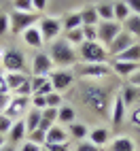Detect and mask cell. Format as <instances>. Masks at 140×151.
Here are the masks:
<instances>
[{"label":"cell","mask_w":140,"mask_h":151,"mask_svg":"<svg viewBox=\"0 0 140 151\" xmlns=\"http://www.w3.org/2000/svg\"><path fill=\"white\" fill-rule=\"evenodd\" d=\"M6 85L9 92H13L15 96H32V85H30V77L26 73H6Z\"/></svg>","instance_id":"8992f818"},{"label":"cell","mask_w":140,"mask_h":151,"mask_svg":"<svg viewBox=\"0 0 140 151\" xmlns=\"http://www.w3.org/2000/svg\"><path fill=\"white\" fill-rule=\"evenodd\" d=\"M45 6H47V0H32V9L38 13V11H45Z\"/></svg>","instance_id":"f6af8a7d"},{"label":"cell","mask_w":140,"mask_h":151,"mask_svg":"<svg viewBox=\"0 0 140 151\" xmlns=\"http://www.w3.org/2000/svg\"><path fill=\"white\" fill-rule=\"evenodd\" d=\"M49 81L53 85V92L62 94V92H66V89H70L74 85L76 75H74L72 68H57V70H53V73L49 75Z\"/></svg>","instance_id":"52a82bcc"},{"label":"cell","mask_w":140,"mask_h":151,"mask_svg":"<svg viewBox=\"0 0 140 151\" xmlns=\"http://www.w3.org/2000/svg\"><path fill=\"white\" fill-rule=\"evenodd\" d=\"M79 98L83 100L87 109H91L98 115H106L108 106L113 104L111 92L96 81H81L79 83Z\"/></svg>","instance_id":"6da1fadb"},{"label":"cell","mask_w":140,"mask_h":151,"mask_svg":"<svg viewBox=\"0 0 140 151\" xmlns=\"http://www.w3.org/2000/svg\"><path fill=\"white\" fill-rule=\"evenodd\" d=\"M30 85H32V94H38V96H49L53 92L49 77H30Z\"/></svg>","instance_id":"ac0fdd59"},{"label":"cell","mask_w":140,"mask_h":151,"mask_svg":"<svg viewBox=\"0 0 140 151\" xmlns=\"http://www.w3.org/2000/svg\"><path fill=\"white\" fill-rule=\"evenodd\" d=\"M66 140H70L68 136V130L66 126H59V124H53L51 130L47 132V145H55V143H66Z\"/></svg>","instance_id":"d6986e66"},{"label":"cell","mask_w":140,"mask_h":151,"mask_svg":"<svg viewBox=\"0 0 140 151\" xmlns=\"http://www.w3.org/2000/svg\"><path fill=\"white\" fill-rule=\"evenodd\" d=\"M41 151H49V149H47V147H41Z\"/></svg>","instance_id":"f907efd6"},{"label":"cell","mask_w":140,"mask_h":151,"mask_svg":"<svg viewBox=\"0 0 140 151\" xmlns=\"http://www.w3.org/2000/svg\"><path fill=\"white\" fill-rule=\"evenodd\" d=\"M2 68L6 73H24L26 70V55L19 49H6L2 53Z\"/></svg>","instance_id":"9c48e42d"},{"label":"cell","mask_w":140,"mask_h":151,"mask_svg":"<svg viewBox=\"0 0 140 151\" xmlns=\"http://www.w3.org/2000/svg\"><path fill=\"white\" fill-rule=\"evenodd\" d=\"M49 151H72V145H70V140L66 143H55V145H45Z\"/></svg>","instance_id":"b9f144b4"},{"label":"cell","mask_w":140,"mask_h":151,"mask_svg":"<svg viewBox=\"0 0 140 151\" xmlns=\"http://www.w3.org/2000/svg\"><path fill=\"white\" fill-rule=\"evenodd\" d=\"M66 130H68L70 140H76V143H81V140H87V136H89V128H87L85 124H81V122L70 124Z\"/></svg>","instance_id":"7402d4cb"},{"label":"cell","mask_w":140,"mask_h":151,"mask_svg":"<svg viewBox=\"0 0 140 151\" xmlns=\"http://www.w3.org/2000/svg\"><path fill=\"white\" fill-rule=\"evenodd\" d=\"M49 58L53 60V64L59 68H74L79 64V53L76 47H72L66 38H57L49 47Z\"/></svg>","instance_id":"7a4b0ae2"},{"label":"cell","mask_w":140,"mask_h":151,"mask_svg":"<svg viewBox=\"0 0 140 151\" xmlns=\"http://www.w3.org/2000/svg\"><path fill=\"white\" fill-rule=\"evenodd\" d=\"M96 11H98V17H100V22H113L115 19V11H113V4H98L96 6Z\"/></svg>","instance_id":"1f68e13d"},{"label":"cell","mask_w":140,"mask_h":151,"mask_svg":"<svg viewBox=\"0 0 140 151\" xmlns=\"http://www.w3.org/2000/svg\"><path fill=\"white\" fill-rule=\"evenodd\" d=\"M79 13H81L83 26H98V24H100V17H98L96 6H85L83 11H79Z\"/></svg>","instance_id":"f1b7e54d"},{"label":"cell","mask_w":140,"mask_h":151,"mask_svg":"<svg viewBox=\"0 0 140 151\" xmlns=\"http://www.w3.org/2000/svg\"><path fill=\"white\" fill-rule=\"evenodd\" d=\"M72 70H74L76 79H81V81H102V79L113 75V68L108 62H104V64H85L83 62V64H76Z\"/></svg>","instance_id":"3957f363"},{"label":"cell","mask_w":140,"mask_h":151,"mask_svg":"<svg viewBox=\"0 0 140 151\" xmlns=\"http://www.w3.org/2000/svg\"><path fill=\"white\" fill-rule=\"evenodd\" d=\"M30 106L38 109V111H45L47 109V98L45 96H38V94H32V96H30Z\"/></svg>","instance_id":"8d00e7d4"},{"label":"cell","mask_w":140,"mask_h":151,"mask_svg":"<svg viewBox=\"0 0 140 151\" xmlns=\"http://www.w3.org/2000/svg\"><path fill=\"white\" fill-rule=\"evenodd\" d=\"M21 36H24V43H26L28 47H34V49H38V47H43V45H45V41H43V34H41V30H38V26L28 28Z\"/></svg>","instance_id":"ffe728a7"},{"label":"cell","mask_w":140,"mask_h":151,"mask_svg":"<svg viewBox=\"0 0 140 151\" xmlns=\"http://www.w3.org/2000/svg\"><path fill=\"white\" fill-rule=\"evenodd\" d=\"M66 41L72 45V47H81L85 43V36H83V28H76V30H70V32H66Z\"/></svg>","instance_id":"4dcf8cb0"},{"label":"cell","mask_w":140,"mask_h":151,"mask_svg":"<svg viewBox=\"0 0 140 151\" xmlns=\"http://www.w3.org/2000/svg\"><path fill=\"white\" fill-rule=\"evenodd\" d=\"M111 68H113V73L119 75V77H132L136 70L140 68V64H134V62H125V60H111Z\"/></svg>","instance_id":"2e32d148"},{"label":"cell","mask_w":140,"mask_h":151,"mask_svg":"<svg viewBox=\"0 0 140 151\" xmlns=\"http://www.w3.org/2000/svg\"><path fill=\"white\" fill-rule=\"evenodd\" d=\"M72 151H102L100 147H96L94 143H89V140H81V143H76Z\"/></svg>","instance_id":"f35d334b"},{"label":"cell","mask_w":140,"mask_h":151,"mask_svg":"<svg viewBox=\"0 0 140 151\" xmlns=\"http://www.w3.org/2000/svg\"><path fill=\"white\" fill-rule=\"evenodd\" d=\"M121 26H123L125 32H129V34L136 38V41L140 38V15H134V13H132V15H129L125 22L121 24Z\"/></svg>","instance_id":"484cf974"},{"label":"cell","mask_w":140,"mask_h":151,"mask_svg":"<svg viewBox=\"0 0 140 151\" xmlns=\"http://www.w3.org/2000/svg\"><path fill=\"white\" fill-rule=\"evenodd\" d=\"M0 151H17V147H15V145H11V143H6V145H4L2 149H0Z\"/></svg>","instance_id":"c3c4849f"},{"label":"cell","mask_w":140,"mask_h":151,"mask_svg":"<svg viewBox=\"0 0 140 151\" xmlns=\"http://www.w3.org/2000/svg\"><path fill=\"white\" fill-rule=\"evenodd\" d=\"M0 94H9V85H6L4 75H0Z\"/></svg>","instance_id":"7dc6e473"},{"label":"cell","mask_w":140,"mask_h":151,"mask_svg":"<svg viewBox=\"0 0 140 151\" xmlns=\"http://www.w3.org/2000/svg\"><path fill=\"white\" fill-rule=\"evenodd\" d=\"M28 111H30V96H11V100L4 109V115H9L13 122H17V119L26 117Z\"/></svg>","instance_id":"30bf717a"},{"label":"cell","mask_w":140,"mask_h":151,"mask_svg":"<svg viewBox=\"0 0 140 151\" xmlns=\"http://www.w3.org/2000/svg\"><path fill=\"white\" fill-rule=\"evenodd\" d=\"M127 6H129V11H132L134 15H140V0H125Z\"/></svg>","instance_id":"ee69618b"},{"label":"cell","mask_w":140,"mask_h":151,"mask_svg":"<svg viewBox=\"0 0 140 151\" xmlns=\"http://www.w3.org/2000/svg\"><path fill=\"white\" fill-rule=\"evenodd\" d=\"M11 128H13V119L4 115V113H0V134L6 136L9 132H11Z\"/></svg>","instance_id":"e575fe53"},{"label":"cell","mask_w":140,"mask_h":151,"mask_svg":"<svg viewBox=\"0 0 140 151\" xmlns=\"http://www.w3.org/2000/svg\"><path fill=\"white\" fill-rule=\"evenodd\" d=\"M38 30H41L45 43H53V41L59 38V34L64 32L62 19H57V17H43L41 22H38Z\"/></svg>","instance_id":"ba28073f"},{"label":"cell","mask_w":140,"mask_h":151,"mask_svg":"<svg viewBox=\"0 0 140 151\" xmlns=\"http://www.w3.org/2000/svg\"><path fill=\"white\" fill-rule=\"evenodd\" d=\"M89 143H94L96 147H108V143H111V128H106V126H94V128H89V136H87Z\"/></svg>","instance_id":"5bb4252c"},{"label":"cell","mask_w":140,"mask_h":151,"mask_svg":"<svg viewBox=\"0 0 140 151\" xmlns=\"http://www.w3.org/2000/svg\"><path fill=\"white\" fill-rule=\"evenodd\" d=\"M13 11L19 13H32V0H13Z\"/></svg>","instance_id":"836d02e7"},{"label":"cell","mask_w":140,"mask_h":151,"mask_svg":"<svg viewBox=\"0 0 140 151\" xmlns=\"http://www.w3.org/2000/svg\"><path fill=\"white\" fill-rule=\"evenodd\" d=\"M17 151H41V147H38V145H34V143H30V140L26 138L24 143L19 145V149H17Z\"/></svg>","instance_id":"7bdbcfd3"},{"label":"cell","mask_w":140,"mask_h":151,"mask_svg":"<svg viewBox=\"0 0 140 151\" xmlns=\"http://www.w3.org/2000/svg\"><path fill=\"white\" fill-rule=\"evenodd\" d=\"M53 60L49 53H36L32 58V77H49L53 73Z\"/></svg>","instance_id":"7c38bea8"},{"label":"cell","mask_w":140,"mask_h":151,"mask_svg":"<svg viewBox=\"0 0 140 151\" xmlns=\"http://www.w3.org/2000/svg\"><path fill=\"white\" fill-rule=\"evenodd\" d=\"M62 28H64V32H70V30H76V28H83V22H81V13H79V11H72V13H68V15L62 19Z\"/></svg>","instance_id":"d4e9b609"},{"label":"cell","mask_w":140,"mask_h":151,"mask_svg":"<svg viewBox=\"0 0 140 151\" xmlns=\"http://www.w3.org/2000/svg\"><path fill=\"white\" fill-rule=\"evenodd\" d=\"M43 119L49 124H57V109H51V106H47L43 111Z\"/></svg>","instance_id":"60d3db41"},{"label":"cell","mask_w":140,"mask_h":151,"mask_svg":"<svg viewBox=\"0 0 140 151\" xmlns=\"http://www.w3.org/2000/svg\"><path fill=\"white\" fill-rule=\"evenodd\" d=\"M11 30V22H9V13H0V36L9 34Z\"/></svg>","instance_id":"ab89813d"},{"label":"cell","mask_w":140,"mask_h":151,"mask_svg":"<svg viewBox=\"0 0 140 151\" xmlns=\"http://www.w3.org/2000/svg\"><path fill=\"white\" fill-rule=\"evenodd\" d=\"M4 145H6V143H4V136H2V134H0V149H2Z\"/></svg>","instance_id":"681fc988"},{"label":"cell","mask_w":140,"mask_h":151,"mask_svg":"<svg viewBox=\"0 0 140 151\" xmlns=\"http://www.w3.org/2000/svg\"><path fill=\"white\" fill-rule=\"evenodd\" d=\"M36 19H38V13H19V11H11L9 13V22H11V32L13 36L17 34H24L28 28L36 26Z\"/></svg>","instance_id":"5b68a950"},{"label":"cell","mask_w":140,"mask_h":151,"mask_svg":"<svg viewBox=\"0 0 140 151\" xmlns=\"http://www.w3.org/2000/svg\"><path fill=\"white\" fill-rule=\"evenodd\" d=\"M119 94H121L123 102L129 106V104H136L138 100H140V87H136V85H125Z\"/></svg>","instance_id":"4316f807"},{"label":"cell","mask_w":140,"mask_h":151,"mask_svg":"<svg viewBox=\"0 0 140 151\" xmlns=\"http://www.w3.org/2000/svg\"><path fill=\"white\" fill-rule=\"evenodd\" d=\"M45 98H47V106H51V109H59L62 102H64V98H62L59 92H51V94L45 96Z\"/></svg>","instance_id":"d590c367"},{"label":"cell","mask_w":140,"mask_h":151,"mask_svg":"<svg viewBox=\"0 0 140 151\" xmlns=\"http://www.w3.org/2000/svg\"><path fill=\"white\" fill-rule=\"evenodd\" d=\"M108 151H136V145L129 136H115L108 143Z\"/></svg>","instance_id":"603a6c76"},{"label":"cell","mask_w":140,"mask_h":151,"mask_svg":"<svg viewBox=\"0 0 140 151\" xmlns=\"http://www.w3.org/2000/svg\"><path fill=\"white\" fill-rule=\"evenodd\" d=\"M41 122H43V111H38V109H32V106H30V111H28L26 117H24V124H26L28 134H30V132H34V130L41 126Z\"/></svg>","instance_id":"cb8c5ba5"},{"label":"cell","mask_w":140,"mask_h":151,"mask_svg":"<svg viewBox=\"0 0 140 151\" xmlns=\"http://www.w3.org/2000/svg\"><path fill=\"white\" fill-rule=\"evenodd\" d=\"M125 111H127V104L123 102L121 94H117L113 98V106H111V122H113V126H121L125 122Z\"/></svg>","instance_id":"9a60e30c"},{"label":"cell","mask_w":140,"mask_h":151,"mask_svg":"<svg viewBox=\"0 0 140 151\" xmlns=\"http://www.w3.org/2000/svg\"><path fill=\"white\" fill-rule=\"evenodd\" d=\"M28 140H30V143H34V145H38V147H45L47 145V132H43L41 128H36L34 132L28 134Z\"/></svg>","instance_id":"d6a6232c"},{"label":"cell","mask_w":140,"mask_h":151,"mask_svg":"<svg viewBox=\"0 0 140 151\" xmlns=\"http://www.w3.org/2000/svg\"><path fill=\"white\" fill-rule=\"evenodd\" d=\"M76 53H79V60H83L85 64H104V62H108V58H111L108 51H106V47L102 43H98V41H94V43L85 41L76 49Z\"/></svg>","instance_id":"277c9868"},{"label":"cell","mask_w":140,"mask_h":151,"mask_svg":"<svg viewBox=\"0 0 140 151\" xmlns=\"http://www.w3.org/2000/svg\"><path fill=\"white\" fill-rule=\"evenodd\" d=\"M76 122V111L74 106H70V104H62L57 109V124L59 126H70V124H74Z\"/></svg>","instance_id":"44dd1931"},{"label":"cell","mask_w":140,"mask_h":151,"mask_svg":"<svg viewBox=\"0 0 140 151\" xmlns=\"http://www.w3.org/2000/svg\"><path fill=\"white\" fill-rule=\"evenodd\" d=\"M121 30H123V26L119 22H115V19L113 22H100L98 24V43L108 47L119 34H121Z\"/></svg>","instance_id":"8fae6325"},{"label":"cell","mask_w":140,"mask_h":151,"mask_svg":"<svg viewBox=\"0 0 140 151\" xmlns=\"http://www.w3.org/2000/svg\"><path fill=\"white\" fill-rule=\"evenodd\" d=\"M134 43H138V41H136V38H134L132 34H129V32L121 30V34H119V36L115 38V41L106 47V51H108V55H111V58H117V55H121L127 47H132Z\"/></svg>","instance_id":"4fadbf2b"},{"label":"cell","mask_w":140,"mask_h":151,"mask_svg":"<svg viewBox=\"0 0 140 151\" xmlns=\"http://www.w3.org/2000/svg\"><path fill=\"white\" fill-rule=\"evenodd\" d=\"M113 60H125V62H134V64H140V43H134L132 47H127L121 55H117Z\"/></svg>","instance_id":"83f0119b"},{"label":"cell","mask_w":140,"mask_h":151,"mask_svg":"<svg viewBox=\"0 0 140 151\" xmlns=\"http://www.w3.org/2000/svg\"><path fill=\"white\" fill-rule=\"evenodd\" d=\"M9 136V143L11 145H21L24 140L28 138V130H26V124H24V119H17V122H13V128H11V132L6 134Z\"/></svg>","instance_id":"e0dca14e"},{"label":"cell","mask_w":140,"mask_h":151,"mask_svg":"<svg viewBox=\"0 0 140 151\" xmlns=\"http://www.w3.org/2000/svg\"><path fill=\"white\" fill-rule=\"evenodd\" d=\"M83 36L89 43L98 41V26H83Z\"/></svg>","instance_id":"74e56055"},{"label":"cell","mask_w":140,"mask_h":151,"mask_svg":"<svg viewBox=\"0 0 140 151\" xmlns=\"http://www.w3.org/2000/svg\"><path fill=\"white\" fill-rule=\"evenodd\" d=\"M129 85H136V87H140V68L136 70V73L129 77Z\"/></svg>","instance_id":"bcb514c9"},{"label":"cell","mask_w":140,"mask_h":151,"mask_svg":"<svg viewBox=\"0 0 140 151\" xmlns=\"http://www.w3.org/2000/svg\"><path fill=\"white\" fill-rule=\"evenodd\" d=\"M113 11H115V22H119V24H123L125 19L132 15V11H129V6H127L125 0H119V2H115V4H113Z\"/></svg>","instance_id":"f546056e"}]
</instances>
